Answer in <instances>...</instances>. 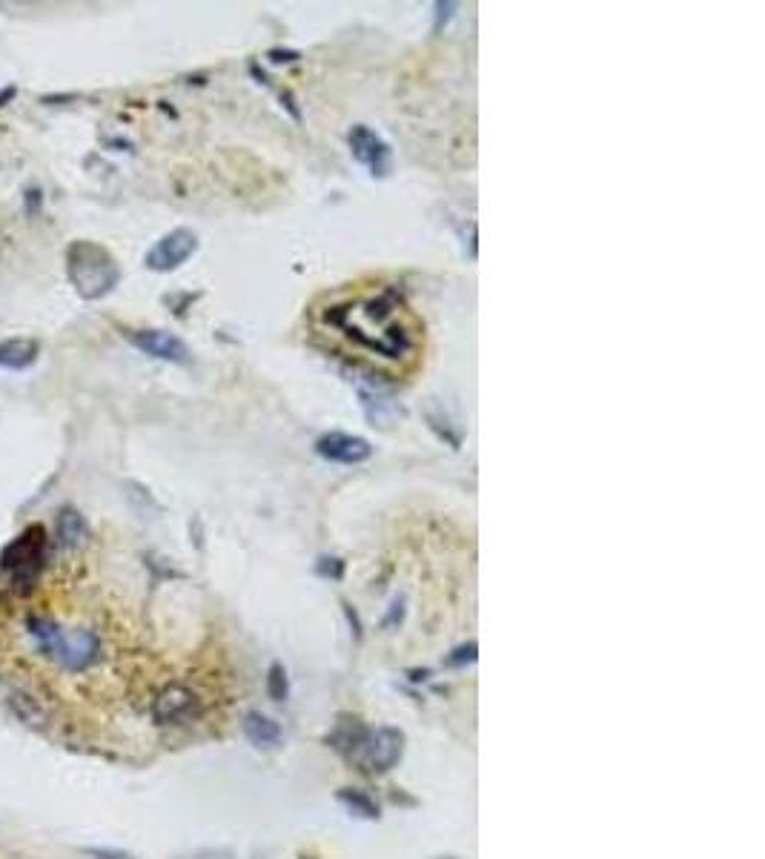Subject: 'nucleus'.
Masks as SVG:
<instances>
[{"mask_svg":"<svg viewBox=\"0 0 765 859\" xmlns=\"http://www.w3.org/2000/svg\"><path fill=\"white\" fill-rule=\"evenodd\" d=\"M313 324L336 353L393 378L413 376L425 361V322L396 285H350L325 295Z\"/></svg>","mask_w":765,"mask_h":859,"instance_id":"f257e3e1","label":"nucleus"},{"mask_svg":"<svg viewBox=\"0 0 765 859\" xmlns=\"http://www.w3.org/2000/svg\"><path fill=\"white\" fill-rule=\"evenodd\" d=\"M153 716L158 725H184L198 716V699L184 685H167L155 699Z\"/></svg>","mask_w":765,"mask_h":859,"instance_id":"6e6552de","label":"nucleus"},{"mask_svg":"<svg viewBox=\"0 0 765 859\" xmlns=\"http://www.w3.org/2000/svg\"><path fill=\"white\" fill-rule=\"evenodd\" d=\"M445 859H453V857H445Z\"/></svg>","mask_w":765,"mask_h":859,"instance_id":"6ab92c4d","label":"nucleus"},{"mask_svg":"<svg viewBox=\"0 0 765 859\" xmlns=\"http://www.w3.org/2000/svg\"><path fill=\"white\" fill-rule=\"evenodd\" d=\"M26 633H29L32 644L38 648V653H44L47 660L58 662L63 670H72V674L89 668L101 653V642L95 637V630H66L47 616H32L26 621Z\"/></svg>","mask_w":765,"mask_h":859,"instance_id":"f03ea898","label":"nucleus"},{"mask_svg":"<svg viewBox=\"0 0 765 859\" xmlns=\"http://www.w3.org/2000/svg\"><path fill=\"white\" fill-rule=\"evenodd\" d=\"M316 453L325 461L336 464H364L373 456V447L367 438L350 436V433H325L316 441Z\"/></svg>","mask_w":765,"mask_h":859,"instance_id":"1a4fd4ad","label":"nucleus"},{"mask_svg":"<svg viewBox=\"0 0 765 859\" xmlns=\"http://www.w3.org/2000/svg\"><path fill=\"white\" fill-rule=\"evenodd\" d=\"M267 693H270V699H276V702L287 699V674L281 665H272L270 668V676H267Z\"/></svg>","mask_w":765,"mask_h":859,"instance_id":"4468645a","label":"nucleus"},{"mask_svg":"<svg viewBox=\"0 0 765 859\" xmlns=\"http://www.w3.org/2000/svg\"><path fill=\"white\" fill-rule=\"evenodd\" d=\"M86 539H89V528H86L84 516L72 510V507L61 510L58 528H54V542H58V547L66 553H75L86 545Z\"/></svg>","mask_w":765,"mask_h":859,"instance_id":"9b49d317","label":"nucleus"},{"mask_svg":"<svg viewBox=\"0 0 765 859\" xmlns=\"http://www.w3.org/2000/svg\"><path fill=\"white\" fill-rule=\"evenodd\" d=\"M132 344L138 347L141 353L153 355V359L172 361V364H186L190 361V347L179 336L163 330H132L126 332Z\"/></svg>","mask_w":765,"mask_h":859,"instance_id":"9d476101","label":"nucleus"},{"mask_svg":"<svg viewBox=\"0 0 765 859\" xmlns=\"http://www.w3.org/2000/svg\"><path fill=\"white\" fill-rule=\"evenodd\" d=\"M195 250H198V235L193 230H186V227H179V230L167 232L161 241H155L144 264L153 273H172V269H179L181 264L190 262Z\"/></svg>","mask_w":765,"mask_h":859,"instance_id":"0eeeda50","label":"nucleus"},{"mask_svg":"<svg viewBox=\"0 0 765 859\" xmlns=\"http://www.w3.org/2000/svg\"><path fill=\"white\" fill-rule=\"evenodd\" d=\"M244 730H247V737L253 739L258 748H272V745H279V737H281L279 725L267 719V716L250 714L247 722H244Z\"/></svg>","mask_w":765,"mask_h":859,"instance_id":"ddd939ff","label":"nucleus"},{"mask_svg":"<svg viewBox=\"0 0 765 859\" xmlns=\"http://www.w3.org/2000/svg\"><path fill=\"white\" fill-rule=\"evenodd\" d=\"M66 276L81 299L98 301L116 290L121 281V269L116 258L93 241H75L66 250Z\"/></svg>","mask_w":765,"mask_h":859,"instance_id":"7ed1b4c3","label":"nucleus"},{"mask_svg":"<svg viewBox=\"0 0 765 859\" xmlns=\"http://www.w3.org/2000/svg\"><path fill=\"white\" fill-rule=\"evenodd\" d=\"M471 662V660H476V644H467V648H459L457 651V656H450V662Z\"/></svg>","mask_w":765,"mask_h":859,"instance_id":"dca6fc26","label":"nucleus"},{"mask_svg":"<svg viewBox=\"0 0 765 859\" xmlns=\"http://www.w3.org/2000/svg\"><path fill=\"white\" fill-rule=\"evenodd\" d=\"M40 344L35 338H9L0 341V367L3 370H26L38 361Z\"/></svg>","mask_w":765,"mask_h":859,"instance_id":"f8f14e48","label":"nucleus"},{"mask_svg":"<svg viewBox=\"0 0 765 859\" xmlns=\"http://www.w3.org/2000/svg\"><path fill=\"white\" fill-rule=\"evenodd\" d=\"M341 799H344V802H348L353 811L362 813V816H371V820L376 816V813H379V808L373 806L371 799H364L362 794H348V790H344V794H341Z\"/></svg>","mask_w":765,"mask_h":859,"instance_id":"2eb2a0df","label":"nucleus"},{"mask_svg":"<svg viewBox=\"0 0 765 859\" xmlns=\"http://www.w3.org/2000/svg\"><path fill=\"white\" fill-rule=\"evenodd\" d=\"M348 144L353 158H356L362 167H367V172H371L373 178H387L393 172V153H390L387 141L381 138L379 132H373L371 126L356 123V126L348 132Z\"/></svg>","mask_w":765,"mask_h":859,"instance_id":"423d86ee","label":"nucleus"},{"mask_svg":"<svg viewBox=\"0 0 765 859\" xmlns=\"http://www.w3.org/2000/svg\"><path fill=\"white\" fill-rule=\"evenodd\" d=\"M330 561H332V565H321V573H325V576L332 573V576H336V579H339V576H341V561L339 559H330Z\"/></svg>","mask_w":765,"mask_h":859,"instance_id":"a211bd4d","label":"nucleus"},{"mask_svg":"<svg viewBox=\"0 0 765 859\" xmlns=\"http://www.w3.org/2000/svg\"><path fill=\"white\" fill-rule=\"evenodd\" d=\"M49 536L40 524H32L17 539H12L0 553V576L12 591H32L47 570Z\"/></svg>","mask_w":765,"mask_h":859,"instance_id":"20e7f679","label":"nucleus"},{"mask_svg":"<svg viewBox=\"0 0 765 859\" xmlns=\"http://www.w3.org/2000/svg\"><path fill=\"white\" fill-rule=\"evenodd\" d=\"M404 739L399 730H362L350 745V760L362 767L364 774H381L402 760Z\"/></svg>","mask_w":765,"mask_h":859,"instance_id":"39448f33","label":"nucleus"},{"mask_svg":"<svg viewBox=\"0 0 765 859\" xmlns=\"http://www.w3.org/2000/svg\"><path fill=\"white\" fill-rule=\"evenodd\" d=\"M186 859H232V857L224 851H202V854H193V857H186Z\"/></svg>","mask_w":765,"mask_h":859,"instance_id":"f3484780","label":"nucleus"}]
</instances>
